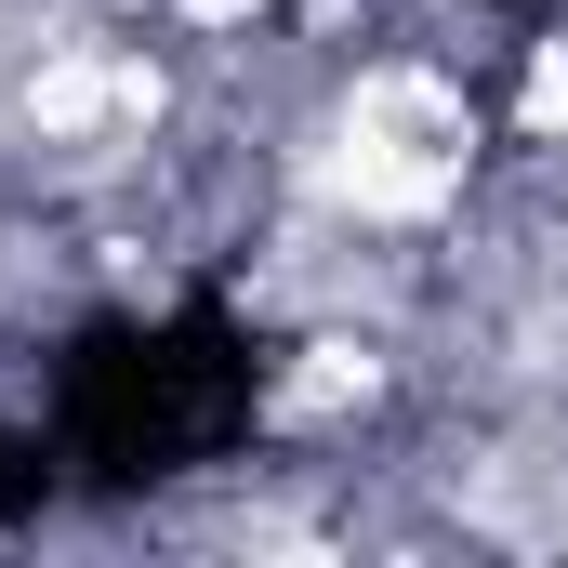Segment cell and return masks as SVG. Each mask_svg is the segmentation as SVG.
Wrapping results in <instances>:
<instances>
[{
	"label": "cell",
	"instance_id": "7a4b0ae2",
	"mask_svg": "<svg viewBox=\"0 0 568 568\" xmlns=\"http://www.w3.org/2000/svg\"><path fill=\"white\" fill-rule=\"evenodd\" d=\"M53 503H67L53 436H0V529H27V516H53Z\"/></svg>",
	"mask_w": 568,
	"mask_h": 568
},
{
	"label": "cell",
	"instance_id": "6da1fadb",
	"mask_svg": "<svg viewBox=\"0 0 568 568\" xmlns=\"http://www.w3.org/2000/svg\"><path fill=\"white\" fill-rule=\"evenodd\" d=\"M265 397H278V331L239 317L225 291H172L159 317L145 304H106L53 344V463H67V503H159L212 463H239L265 436Z\"/></svg>",
	"mask_w": 568,
	"mask_h": 568
},
{
	"label": "cell",
	"instance_id": "3957f363",
	"mask_svg": "<svg viewBox=\"0 0 568 568\" xmlns=\"http://www.w3.org/2000/svg\"><path fill=\"white\" fill-rule=\"evenodd\" d=\"M503 13H556V0H503Z\"/></svg>",
	"mask_w": 568,
	"mask_h": 568
}]
</instances>
